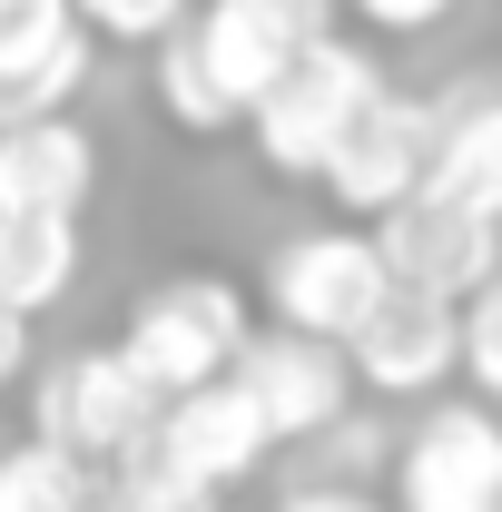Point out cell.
<instances>
[{
    "instance_id": "obj_5",
    "label": "cell",
    "mask_w": 502,
    "mask_h": 512,
    "mask_svg": "<svg viewBox=\"0 0 502 512\" xmlns=\"http://www.w3.org/2000/svg\"><path fill=\"white\" fill-rule=\"evenodd\" d=\"M424 148H434V109L365 89V99L345 109V128L325 138L315 188L335 197V207H355V217H375V207H394V197L424 178Z\"/></svg>"
},
{
    "instance_id": "obj_8",
    "label": "cell",
    "mask_w": 502,
    "mask_h": 512,
    "mask_svg": "<svg viewBox=\"0 0 502 512\" xmlns=\"http://www.w3.org/2000/svg\"><path fill=\"white\" fill-rule=\"evenodd\" d=\"M227 384L256 404V424H266V444H286V434H315V424H335L345 414V365H335V345L325 335H237V355H227Z\"/></svg>"
},
{
    "instance_id": "obj_19",
    "label": "cell",
    "mask_w": 502,
    "mask_h": 512,
    "mask_svg": "<svg viewBox=\"0 0 502 512\" xmlns=\"http://www.w3.org/2000/svg\"><path fill=\"white\" fill-rule=\"evenodd\" d=\"M89 512H217V493H148V483H128L119 503H89Z\"/></svg>"
},
{
    "instance_id": "obj_2",
    "label": "cell",
    "mask_w": 502,
    "mask_h": 512,
    "mask_svg": "<svg viewBox=\"0 0 502 512\" xmlns=\"http://www.w3.org/2000/svg\"><path fill=\"white\" fill-rule=\"evenodd\" d=\"M256 463H266V424H256V404L227 375L158 394L148 434L119 453V473L148 483V493H217V483H237V473H256Z\"/></svg>"
},
{
    "instance_id": "obj_1",
    "label": "cell",
    "mask_w": 502,
    "mask_h": 512,
    "mask_svg": "<svg viewBox=\"0 0 502 512\" xmlns=\"http://www.w3.org/2000/svg\"><path fill=\"white\" fill-rule=\"evenodd\" d=\"M325 30V0H207L197 30H158V89L178 128H227L247 119V99L286 69L296 40Z\"/></svg>"
},
{
    "instance_id": "obj_20",
    "label": "cell",
    "mask_w": 502,
    "mask_h": 512,
    "mask_svg": "<svg viewBox=\"0 0 502 512\" xmlns=\"http://www.w3.org/2000/svg\"><path fill=\"white\" fill-rule=\"evenodd\" d=\"M365 20H384V30H424V20H443L453 0H355Z\"/></svg>"
},
{
    "instance_id": "obj_22",
    "label": "cell",
    "mask_w": 502,
    "mask_h": 512,
    "mask_svg": "<svg viewBox=\"0 0 502 512\" xmlns=\"http://www.w3.org/2000/svg\"><path fill=\"white\" fill-rule=\"evenodd\" d=\"M276 512H375L365 493H296V503H276Z\"/></svg>"
},
{
    "instance_id": "obj_4",
    "label": "cell",
    "mask_w": 502,
    "mask_h": 512,
    "mask_svg": "<svg viewBox=\"0 0 502 512\" xmlns=\"http://www.w3.org/2000/svg\"><path fill=\"white\" fill-rule=\"evenodd\" d=\"M237 335H247V296H237L227 276H178V286L138 296V316H128L119 355H128L148 384H158V394H178V384L227 375Z\"/></svg>"
},
{
    "instance_id": "obj_15",
    "label": "cell",
    "mask_w": 502,
    "mask_h": 512,
    "mask_svg": "<svg viewBox=\"0 0 502 512\" xmlns=\"http://www.w3.org/2000/svg\"><path fill=\"white\" fill-rule=\"evenodd\" d=\"M69 276H79V217L60 207H0V306L40 316L60 306Z\"/></svg>"
},
{
    "instance_id": "obj_3",
    "label": "cell",
    "mask_w": 502,
    "mask_h": 512,
    "mask_svg": "<svg viewBox=\"0 0 502 512\" xmlns=\"http://www.w3.org/2000/svg\"><path fill=\"white\" fill-rule=\"evenodd\" d=\"M365 89H384L365 50H345L335 30L296 40V50H286V69H276V79L247 99V128H256V148H266V168H286V178H315L325 138L345 128V109H355Z\"/></svg>"
},
{
    "instance_id": "obj_14",
    "label": "cell",
    "mask_w": 502,
    "mask_h": 512,
    "mask_svg": "<svg viewBox=\"0 0 502 512\" xmlns=\"http://www.w3.org/2000/svg\"><path fill=\"white\" fill-rule=\"evenodd\" d=\"M414 188L502 217V109H493V89H453V109H434V148H424Z\"/></svg>"
},
{
    "instance_id": "obj_7",
    "label": "cell",
    "mask_w": 502,
    "mask_h": 512,
    "mask_svg": "<svg viewBox=\"0 0 502 512\" xmlns=\"http://www.w3.org/2000/svg\"><path fill=\"white\" fill-rule=\"evenodd\" d=\"M148 414H158V384L128 365L119 345L109 355H69L60 375L40 384V434L79 463H119L138 434H148Z\"/></svg>"
},
{
    "instance_id": "obj_6",
    "label": "cell",
    "mask_w": 502,
    "mask_h": 512,
    "mask_svg": "<svg viewBox=\"0 0 502 512\" xmlns=\"http://www.w3.org/2000/svg\"><path fill=\"white\" fill-rule=\"evenodd\" d=\"M493 237H502L493 207H453V197H434V188H404L394 207H375V256H384V276L434 286V296L483 286V276H493Z\"/></svg>"
},
{
    "instance_id": "obj_9",
    "label": "cell",
    "mask_w": 502,
    "mask_h": 512,
    "mask_svg": "<svg viewBox=\"0 0 502 512\" xmlns=\"http://www.w3.org/2000/svg\"><path fill=\"white\" fill-rule=\"evenodd\" d=\"M345 355H355V375L375 384V394H424V384L453 365V296L384 276L375 306L345 325Z\"/></svg>"
},
{
    "instance_id": "obj_18",
    "label": "cell",
    "mask_w": 502,
    "mask_h": 512,
    "mask_svg": "<svg viewBox=\"0 0 502 512\" xmlns=\"http://www.w3.org/2000/svg\"><path fill=\"white\" fill-rule=\"evenodd\" d=\"M79 30H109V40H158L168 20H188V0H69Z\"/></svg>"
},
{
    "instance_id": "obj_17",
    "label": "cell",
    "mask_w": 502,
    "mask_h": 512,
    "mask_svg": "<svg viewBox=\"0 0 502 512\" xmlns=\"http://www.w3.org/2000/svg\"><path fill=\"white\" fill-rule=\"evenodd\" d=\"M453 365H473V394H502V296H493V276L453 296Z\"/></svg>"
},
{
    "instance_id": "obj_11",
    "label": "cell",
    "mask_w": 502,
    "mask_h": 512,
    "mask_svg": "<svg viewBox=\"0 0 502 512\" xmlns=\"http://www.w3.org/2000/svg\"><path fill=\"white\" fill-rule=\"evenodd\" d=\"M89 79V30L69 0H0V119H40Z\"/></svg>"
},
{
    "instance_id": "obj_10",
    "label": "cell",
    "mask_w": 502,
    "mask_h": 512,
    "mask_svg": "<svg viewBox=\"0 0 502 512\" xmlns=\"http://www.w3.org/2000/svg\"><path fill=\"white\" fill-rule=\"evenodd\" d=\"M404 512H502V434L483 394L424 414V434L404 444Z\"/></svg>"
},
{
    "instance_id": "obj_12",
    "label": "cell",
    "mask_w": 502,
    "mask_h": 512,
    "mask_svg": "<svg viewBox=\"0 0 502 512\" xmlns=\"http://www.w3.org/2000/svg\"><path fill=\"white\" fill-rule=\"evenodd\" d=\"M375 286H384L375 237H345V227L296 237V247L276 256V316L296 325V335H345V325L375 306Z\"/></svg>"
},
{
    "instance_id": "obj_16",
    "label": "cell",
    "mask_w": 502,
    "mask_h": 512,
    "mask_svg": "<svg viewBox=\"0 0 502 512\" xmlns=\"http://www.w3.org/2000/svg\"><path fill=\"white\" fill-rule=\"evenodd\" d=\"M99 493H89V463L79 453H60L50 434H30V444L0 453V512H89Z\"/></svg>"
},
{
    "instance_id": "obj_21",
    "label": "cell",
    "mask_w": 502,
    "mask_h": 512,
    "mask_svg": "<svg viewBox=\"0 0 502 512\" xmlns=\"http://www.w3.org/2000/svg\"><path fill=\"white\" fill-rule=\"evenodd\" d=\"M20 355H30V316H20V306H0V384L20 375Z\"/></svg>"
},
{
    "instance_id": "obj_13",
    "label": "cell",
    "mask_w": 502,
    "mask_h": 512,
    "mask_svg": "<svg viewBox=\"0 0 502 512\" xmlns=\"http://www.w3.org/2000/svg\"><path fill=\"white\" fill-rule=\"evenodd\" d=\"M89 178H99L89 128H69L60 109L0 119V207H60V217H79L89 207Z\"/></svg>"
}]
</instances>
